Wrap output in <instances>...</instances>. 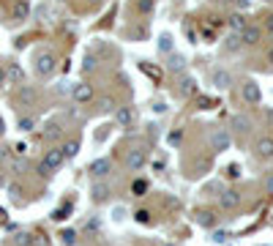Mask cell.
<instances>
[{
  "instance_id": "cell-37",
  "label": "cell",
  "mask_w": 273,
  "mask_h": 246,
  "mask_svg": "<svg viewBox=\"0 0 273 246\" xmlns=\"http://www.w3.org/2000/svg\"><path fill=\"white\" fill-rule=\"evenodd\" d=\"M3 82H6V69L0 66V85H3Z\"/></svg>"
},
{
  "instance_id": "cell-32",
  "label": "cell",
  "mask_w": 273,
  "mask_h": 246,
  "mask_svg": "<svg viewBox=\"0 0 273 246\" xmlns=\"http://www.w3.org/2000/svg\"><path fill=\"white\" fill-rule=\"evenodd\" d=\"M85 71H93V69H96V61H93V58H85Z\"/></svg>"
},
{
  "instance_id": "cell-35",
  "label": "cell",
  "mask_w": 273,
  "mask_h": 246,
  "mask_svg": "<svg viewBox=\"0 0 273 246\" xmlns=\"http://www.w3.org/2000/svg\"><path fill=\"white\" fill-rule=\"evenodd\" d=\"M265 189H268V194H273V175L268 178V183H265Z\"/></svg>"
},
{
  "instance_id": "cell-28",
  "label": "cell",
  "mask_w": 273,
  "mask_h": 246,
  "mask_svg": "<svg viewBox=\"0 0 273 246\" xmlns=\"http://www.w3.org/2000/svg\"><path fill=\"white\" fill-rule=\"evenodd\" d=\"M137 9H139V11H145V14H148V11L153 9V0H137Z\"/></svg>"
},
{
  "instance_id": "cell-4",
  "label": "cell",
  "mask_w": 273,
  "mask_h": 246,
  "mask_svg": "<svg viewBox=\"0 0 273 246\" xmlns=\"http://www.w3.org/2000/svg\"><path fill=\"white\" fill-rule=\"evenodd\" d=\"M230 142H232V139H230V131L227 129H216L210 134V151H227Z\"/></svg>"
},
{
  "instance_id": "cell-38",
  "label": "cell",
  "mask_w": 273,
  "mask_h": 246,
  "mask_svg": "<svg viewBox=\"0 0 273 246\" xmlns=\"http://www.w3.org/2000/svg\"><path fill=\"white\" fill-rule=\"evenodd\" d=\"M268 30H270V33H273V17H270V19H268Z\"/></svg>"
},
{
  "instance_id": "cell-40",
  "label": "cell",
  "mask_w": 273,
  "mask_h": 246,
  "mask_svg": "<svg viewBox=\"0 0 273 246\" xmlns=\"http://www.w3.org/2000/svg\"><path fill=\"white\" fill-rule=\"evenodd\" d=\"M90 3H101V0H90Z\"/></svg>"
},
{
  "instance_id": "cell-33",
  "label": "cell",
  "mask_w": 273,
  "mask_h": 246,
  "mask_svg": "<svg viewBox=\"0 0 273 246\" xmlns=\"http://www.w3.org/2000/svg\"><path fill=\"white\" fill-rule=\"evenodd\" d=\"M33 246H46V238L44 235H33Z\"/></svg>"
},
{
  "instance_id": "cell-6",
  "label": "cell",
  "mask_w": 273,
  "mask_h": 246,
  "mask_svg": "<svg viewBox=\"0 0 273 246\" xmlns=\"http://www.w3.org/2000/svg\"><path fill=\"white\" fill-rule=\"evenodd\" d=\"M241 90H243V99L249 104H259V96H262V93H259V85L254 82V79H246V82L241 85Z\"/></svg>"
},
{
  "instance_id": "cell-23",
  "label": "cell",
  "mask_w": 273,
  "mask_h": 246,
  "mask_svg": "<svg viewBox=\"0 0 273 246\" xmlns=\"http://www.w3.org/2000/svg\"><path fill=\"white\" fill-rule=\"evenodd\" d=\"M61 241H63L66 246H71V243L77 241V232H74V230H63V232H61Z\"/></svg>"
},
{
  "instance_id": "cell-5",
  "label": "cell",
  "mask_w": 273,
  "mask_h": 246,
  "mask_svg": "<svg viewBox=\"0 0 273 246\" xmlns=\"http://www.w3.org/2000/svg\"><path fill=\"white\" fill-rule=\"evenodd\" d=\"M115 121H118V126H123V129H131L134 121H137V112L131 107H118L115 110Z\"/></svg>"
},
{
  "instance_id": "cell-20",
  "label": "cell",
  "mask_w": 273,
  "mask_h": 246,
  "mask_svg": "<svg viewBox=\"0 0 273 246\" xmlns=\"http://www.w3.org/2000/svg\"><path fill=\"white\" fill-rule=\"evenodd\" d=\"M194 90H197V82H194L191 77H183V79H181V93H186V96H191Z\"/></svg>"
},
{
  "instance_id": "cell-42",
  "label": "cell",
  "mask_w": 273,
  "mask_h": 246,
  "mask_svg": "<svg viewBox=\"0 0 273 246\" xmlns=\"http://www.w3.org/2000/svg\"><path fill=\"white\" fill-rule=\"evenodd\" d=\"M0 183H3V178H0Z\"/></svg>"
},
{
  "instance_id": "cell-2",
  "label": "cell",
  "mask_w": 273,
  "mask_h": 246,
  "mask_svg": "<svg viewBox=\"0 0 273 246\" xmlns=\"http://www.w3.org/2000/svg\"><path fill=\"white\" fill-rule=\"evenodd\" d=\"M55 69H58V58L52 55V52H38L36 55V74L49 77Z\"/></svg>"
},
{
  "instance_id": "cell-8",
  "label": "cell",
  "mask_w": 273,
  "mask_h": 246,
  "mask_svg": "<svg viewBox=\"0 0 273 246\" xmlns=\"http://www.w3.org/2000/svg\"><path fill=\"white\" fill-rule=\"evenodd\" d=\"M213 85H216L219 90H230L232 88V74L224 69H216L213 71Z\"/></svg>"
},
{
  "instance_id": "cell-22",
  "label": "cell",
  "mask_w": 273,
  "mask_h": 246,
  "mask_svg": "<svg viewBox=\"0 0 273 246\" xmlns=\"http://www.w3.org/2000/svg\"><path fill=\"white\" fill-rule=\"evenodd\" d=\"M158 50L167 52V55H172V36H161V38H158Z\"/></svg>"
},
{
  "instance_id": "cell-24",
  "label": "cell",
  "mask_w": 273,
  "mask_h": 246,
  "mask_svg": "<svg viewBox=\"0 0 273 246\" xmlns=\"http://www.w3.org/2000/svg\"><path fill=\"white\" fill-rule=\"evenodd\" d=\"M101 110L104 112H115V99H112V96H101Z\"/></svg>"
},
{
  "instance_id": "cell-21",
  "label": "cell",
  "mask_w": 273,
  "mask_h": 246,
  "mask_svg": "<svg viewBox=\"0 0 273 246\" xmlns=\"http://www.w3.org/2000/svg\"><path fill=\"white\" fill-rule=\"evenodd\" d=\"M14 243H17V246H30V243H33V235H30V232H17V235H14Z\"/></svg>"
},
{
  "instance_id": "cell-10",
  "label": "cell",
  "mask_w": 273,
  "mask_h": 246,
  "mask_svg": "<svg viewBox=\"0 0 273 246\" xmlns=\"http://www.w3.org/2000/svg\"><path fill=\"white\" fill-rule=\"evenodd\" d=\"M11 17H14V22H22V19L30 17V3L28 0H17L14 9H11Z\"/></svg>"
},
{
  "instance_id": "cell-1",
  "label": "cell",
  "mask_w": 273,
  "mask_h": 246,
  "mask_svg": "<svg viewBox=\"0 0 273 246\" xmlns=\"http://www.w3.org/2000/svg\"><path fill=\"white\" fill-rule=\"evenodd\" d=\"M66 162L63 159V151L61 148H52V151H46V156L41 159V164H38V175L41 178H49L52 172H58V167Z\"/></svg>"
},
{
  "instance_id": "cell-26",
  "label": "cell",
  "mask_w": 273,
  "mask_h": 246,
  "mask_svg": "<svg viewBox=\"0 0 273 246\" xmlns=\"http://www.w3.org/2000/svg\"><path fill=\"white\" fill-rule=\"evenodd\" d=\"M131 191H134V194H145V191H148V183H145V181H134Z\"/></svg>"
},
{
  "instance_id": "cell-18",
  "label": "cell",
  "mask_w": 273,
  "mask_h": 246,
  "mask_svg": "<svg viewBox=\"0 0 273 246\" xmlns=\"http://www.w3.org/2000/svg\"><path fill=\"white\" fill-rule=\"evenodd\" d=\"M230 28H232V33H243L246 30V17L243 14H232L230 17Z\"/></svg>"
},
{
  "instance_id": "cell-27",
  "label": "cell",
  "mask_w": 273,
  "mask_h": 246,
  "mask_svg": "<svg viewBox=\"0 0 273 246\" xmlns=\"http://www.w3.org/2000/svg\"><path fill=\"white\" fill-rule=\"evenodd\" d=\"M33 126H36L33 118H22V121H19V129H22V131H33Z\"/></svg>"
},
{
  "instance_id": "cell-19",
  "label": "cell",
  "mask_w": 273,
  "mask_h": 246,
  "mask_svg": "<svg viewBox=\"0 0 273 246\" xmlns=\"http://www.w3.org/2000/svg\"><path fill=\"white\" fill-rule=\"evenodd\" d=\"M6 79H11V82H22V79H25V71L14 63V66H9V71H6Z\"/></svg>"
},
{
  "instance_id": "cell-14",
  "label": "cell",
  "mask_w": 273,
  "mask_h": 246,
  "mask_svg": "<svg viewBox=\"0 0 273 246\" xmlns=\"http://www.w3.org/2000/svg\"><path fill=\"white\" fill-rule=\"evenodd\" d=\"M230 126H232L235 131H249V129H251V121H249V115H241V112H238V115H232Z\"/></svg>"
},
{
  "instance_id": "cell-11",
  "label": "cell",
  "mask_w": 273,
  "mask_h": 246,
  "mask_svg": "<svg viewBox=\"0 0 273 246\" xmlns=\"http://www.w3.org/2000/svg\"><path fill=\"white\" fill-rule=\"evenodd\" d=\"M183 69H186V58L178 55V52H172V55L167 58V71H172V74H181Z\"/></svg>"
},
{
  "instance_id": "cell-17",
  "label": "cell",
  "mask_w": 273,
  "mask_h": 246,
  "mask_svg": "<svg viewBox=\"0 0 273 246\" xmlns=\"http://www.w3.org/2000/svg\"><path fill=\"white\" fill-rule=\"evenodd\" d=\"M197 224H202V227H216V216L208 214V211H197Z\"/></svg>"
},
{
  "instance_id": "cell-12",
  "label": "cell",
  "mask_w": 273,
  "mask_h": 246,
  "mask_svg": "<svg viewBox=\"0 0 273 246\" xmlns=\"http://www.w3.org/2000/svg\"><path fill=\"white\" fill-rule=\"evenodd\" d=\"M110 170H112V162H110V159H96V162L90 164V172H93L96 178L110 175Z\"/></svg>"
},
{
  "instance_id": "cell-31",
  "label": "cell",
  "mask_w": 273,
  "mask_h": 246,
  "mask_svg": "<svg viewBox=\"0 0 273 246\" xmlns=\"http://www.w3.org/2000/svg\"><path fill=\"white\" fill-rule=\"evenodd\" d=\"M9 191H11V197H19V194H22V186H19V183H11Z\"/></svg>"
},
{
  "instance_id": "cell-15",
  "label": "cell",
  "mask_w": 273,
  "mask_h": 246,
  "mask_svg": "<svg viewBox=\"0 0 273 246\" xmlns=\"http://www.w3.org/2000/svg\"><path fill=\"white\" fill-rule=\"evenodd\" d=\"M219 203H222V208H235L238 203H241V194H238V191H224L222 197H219Z\"/></svg>"
},
{
  "instance_id": "cell-34",
  "label": "cell",
  "mask_w": 273,
  "mask_h": 246,
  "mask_svg": "<svg viewBox=\"0 0 273 246\" xmlns=\"http://www.w3.org/2000/svg\"><path fill=\"white\" fill-rule=\"evenodd\" d=\"M213 238H216L219 243H224V241H227V232H216V235H213Z\"/></svg>"
},
{
  "instance_id": "cell-29",
  "label": "cell",
  "mask_w": 273,
  "mask_h": 246,
  "mask_svg": "<svg viewBox=\"0 0 273 246\" xmlns=\"http://www.w3.org/2000/svg\"><path fill=\"white\" fill-rule=\"evenodd\" d=\"M134 219H137L139 224H145V222H148V219H150V214H148V211L142 208V211H137V214H134Z\"/></svg>"
},
{
  "instance_id": "cell-13",
  "label": "cell",
  "mask_w": 273,
  "mask_h": 246,
  "mask_svg": "<svg viewBox=\"0 0 273 246\" xmlns=\"http://www.w3.org/2000/svg\"><path fill=\"white\" fill-rule=\"evenodd\" d=\"M259 36H262V33H259V28H254V25H246V30L241 33V41H243V44H257Z\"/></svg>"
},
{
  "instance_id": "cell-3",
  "label": "cell",
  "mask_w": 273,
  "mask_h": 246,
  "mask_svg": "<svg viewBox=\"0 0 273 246\" xmlns=\"http://www.w3.org/2000/svg\"><path fill=\"white\" fill-rule=\"evenodd\" d=\"M71 99H74L77 104H88L93 99V85L88 82H77L74 88H71Z\"/></svg>"
},
{
  "instance_id": "cell-39",
  "label": "cell",
  "mask_w": 273,
  "mask_h": 246,
  "mask_svg": "<svg viewBox=\"0 0 273 246\" xmlns=\"http://www.w3.org/2000/svg\"><path fill=\"white\" fill-rule=\"evenodd\" d=\"M3 131H6V126H3V121H0V137H3Z\"/></svg>"
},
{
  "instance_id": "cell-7",
  "label": "cell",
  "mask_w": 273,
  "mask_h": 246,
  "mask_svg": "<svg viewBox=\"0 0 273 246\" xmlns=\"http://www.w3.org/2000/svg\"><path fill=\"white\" fill-rule=\"evenodd\" d=\"M254 154L259 159H273V137H259L254 145Z\"/></svg>"
},
{
  "instance_id": "cell-25",
  "label": "cell",
  "mask_w": 273,
  "mask_h": 246,
  "mask_svg": "<svg viewBox=\"0 0 273 246\" xmlns=\"http://www.w3.org/2000/svg\"><path fill=\"white\" fill-rule=\"evenodd\" d=\"M93 194H96V200H106V197H110V189H106V186H96Z\"/></svg>"
},
{
  "instance_id": "cell-41",
  "label": "cell",
  "mask_w": 273,
  "mask_h": 246,
  "mask_svg": "<svg viewBox=\"0 0 273 246\" xmlns=\"http://www.w3.org/2000/svg\"><path fill=\"white\" fill-rule=\"evenodd\" d=\"M222 3H232V0H222Z\"/></svg>"
},
{
  "instance_id": "cell-9",
  "label": "cell",
  "mask_w": 273,
  "mask_h": 246,
  "mask_svg": "<svg viewBox=\"0 0 273 246\" xmlns=\"http://www.w3.org/2000/svg\"><path fill=\"white\" fill-rule=\"evenodd\" d=\"M126 167H129V170H139V167H145V151H142V148L129 151V156H126Z\"/></svg>"
},
{
  "instance_id": "cell-36",
  "label": "cell",
  "mask_w": 273,
  "mask_h": 246,
  "mask_svg": "<svg viewBox=\"0 0 273 246\" xmlns=\"http://www.w3.org/2000/svg\"><path fill=\"white\" fill-rule=\"evenodd\" d=\"M238 6H241V9H249V0H235Z\"/></svg>"
},
{
  "instance_id": "cell-16",
  "label": "cell",
  "mask_w": 273,
  "mask_h": 246,
  "mask_svg": "<svg viewBox=\"0 0 273 246\" xmlns=\"http://www.w3.org/2000/svg\"><path fill=\"white\" fill-rule=\"evenodd\" d=\"M63 159H74L77 154H79V142L77 139H69V142H63Z\"/></svg>"
},
{
  "instance_id": "cell-30",
  "label": "cell",
  "mask_w": 273,
  "mask_h": 246,
  "mask_svg": "<svg viewBox=\"0 0 273 246\" xmlns=\"http://www.w3.org/2000/svg\"><path fill=\"white\" fill-rule=\"evenodd\" d=\"M243 41H241V36H230V41H227V50H238Z\"/></svg>"
}]
</instances>
